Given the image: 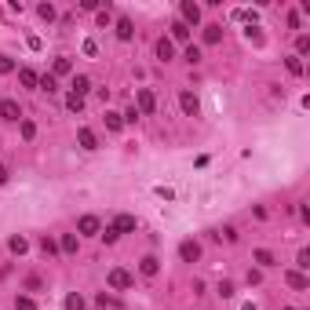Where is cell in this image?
<instances>
[{
  "instance_id": "cell-1",
  "label": "cell",
  "mask_w": 310,
  "mask_h": 310,
  "mask_svg": "<svg viewBox=\"0 0 310 310\" xmlns=\"http://www.w3.org/2000/svg\"><path fill=\"white\" fill-rule=\"evenodd\" d=\"M153 110H157V99H153V92H150V88H139V92H135V113H146V117H150Z\"/></svg>"
},
{
  "instance_id": "cell-2",
  "label": "cell",
  "mask_w": 310,
  "mask_h": 310,
  "mask_svg": "<svg viewBox=\"0 0 310 310\" xmlns=\"http://www.w3.org/2000/svg\"><path fill=\"white\" fill-rule=\"evenodd\" d=\"M106 285L113 288V292H124V288H132V274H128V270H110V278H106Z\"/></svg>"
},
{
  "instance_id": "cell-3",
  "label": "cell",
  "mask_w": 310,
  "mask_h": 310,
  "mask_svg": "<svg viewBox=\"0 0 310 310\" xmlns=\"http://www.w3.org/2000/svg\"><path fill=\"white\" fill-rule=\"evenodd\" d=\"M179 106H183L186 117H197V113H201V102H197V95H193V92H183V95H179Z\"/></svg>"
},
{
  "instance_id": "cell-4",
  "label": "cell",
  "mask_w": 310,
  "mask_h": 310,
  "mask_svg": "<svg viewBox=\"0 0 310 310\" xmlns=\"http://www.w3.org/2000/svg\"><path fill=\"white\" fill-rule=\"evenodd\" d=\"M179 11H183V19H179V22H186V26H197V22H201V8L193 4V0H186Z\"/></svg>"
},
{
  "instance_id": "cell-5",
  "label": "cell",
  "mask_w": 310,
  "mask_h": 310,
  "mask_svg": "<svg viewBox=\"0 0 310 310\" xmlns=\"http://www.w3.org/2000/svg\"><path fill=\"white\" fill-rule=\"evenodd\" d=\"M179 256H183V263H197L201 259V245L197 241H183L179 245Z\"/></svg>"
},
{
  "instance_id": "cell-6",
  "label": "cell",
  "mask_w": 310,
  "mask_h": 310,
  "mask_svg": "<svg viewBox=\"0 0 310 310\" xmlns=\"http://www.w3.org/2000/svg\"><path fill=\"white\" fill-rule=\"evenodd\" d=\"M0 117H4V121H19V117H22L19 102H15V99H4V102H0Z\"/></svg>"
},
{
  "instance_id": "cell-7",
  "label": "cell",
  "mask_w": 310,
  "mask_h": 310,
  "mask_svg": "<svg viewBox=\"0 0 310 310\" xmlns=\"http://www.w3.org/2000/svg\"><path fill=\"white\" fill-rule=\"evenodd\" d=\"M77 230H81L84 238H92V234H99V219H95V215H81V223H77Z\"/></svg>"
},
{
  "instance_id": "cell-8",
  "label": "cell",
  "mask_w": 310,
  "mask_h": 310,
  "mask_svg": "<svg viewBox=\"0 0 310 310\" xmlns=\"http://www.w3.org/2000/svg\"><path fill=\"white\" fill-rule=\"evenodd\" d=\"M77 142H81L84 150H99V139H95L92 128H81V132H77Z\"/></svg>"
},
{
  "instance_id": "cell-9",
  "label": "cell",
  "mask_w": 310,
  "mask_h": 310,
  "mask_svg": "<svg viewBox=\"0 0 310 310\" xmlns=\"http://www.w3.org/2000/svg\"><path fill=\"white\" fill-rule=\"evenodd\" d=\"M285 281H288V288H296V292H303V288H310V281H306V274H299V270H292V274H285Z\"/></svg>"
},
{
  "instance_id": "cell-10",
  "label": "cell",
  "mask_w": 310,
  "mask_h": 310,
  "mask_svg": "<svg viewBox=\"0 0 310 310\" xmlns=\"http://www.w3.org/2000/svg\"><path fill=\"white\" fill-rule=\"evenodd\" d=\"M113 230H117V234H132L135 230V215H117L113 219Z\"/></svg>"
},
{
  "instance_id": "cell-11",
  "label": "cell",
  "mask_w": 310,
  "mask_h": 310,
  "mask_svg": "<svg viewBox=\"0 0 310 310\" xmlns=\"http://www.w3.org/2000/svg\"><path fill=\"white\" fill-rule=\"evenodd\" d=\"M172 55H175L172 41H168V37H161V41H157V59H161V62H172Z\"/></svg>"
},
{
  "instance_id": "cell-12",
  "label": "cell",
  "mask_w": 310,
  "mask_h": 310,
  "mask_svg": "<svg viewBox=\"0 0 310 310\" xmlns=\"http://www.w3.org/2000/svg\"><path fill=\"white\" fill-rule=\"evenodd\" d=\"M37 88H41V92H59V81H55V73H44V77H37Z\"/></svg>"
},
{
  "instance_id": "cell-13",
  "label": "cell",
  "mask_w": 310,
  "mask_h": 310,
  "mask_svg": "<svg viewBox=\"0 0 310 310\" xmlns=\"http://www.w3.org/2000/svg\"><path fill=\"white\" fill-rule=\"evenodd\" d=\"M172 41H179V44L190 41V26L186 22H172Z\"/></svg>"
},
{
  "instance_id": "cell-14",
  "label": "cell",
  "mask_w": 310,
  "mask_h": 310,
  "mask_svg": "<svg viewBox=\"0 0 310 310\" xmlns=\"http://www.w3.org/2000/svg\"><path fill=\"white\" fill-rule=\"evenodd\" d=\"M88 92H92V81H88V77H84V73H81V77H73V95H81V99H84Z\"/></svg>"
},
{
  "instance_id": "cell-15",
  "label": "cell",
  "mask_w": 310,
  "mask_h": 310,
  "mask_svg": "<svg viewBox=\"0 0 310 310\" xmlns=\"http://www.w3.org/2000/svg\"><path fill=\"white\" fill-rule=\"evenodd\" d=\"M139 270H142L146 278H153V274H157V270H161V263H157V256H146V259L139 263Z\"/></svg>"
},
{
  "instance_id": "cell-16",
  "label": "cell",
  "mask_w": 310,
  "mask_h": 310,
  "mask_svg": "<svg viewBox=\"0 0 310 310\" xmlns=\"http://www.w3.org/2000/svg\"><path fill=\"white\" fill-rule=\"evenodd\" d=\"M8 248H11V252H15V256H26V252H29V241H26V238H22V234H15V238H11V241H8Z\"/></svg>"
},
{
  "instance_id": "cell-17",
  "label": "cell",
  "mask_w": 310,
  "mask_h": 310,
  "mask_svg": "<svg viewBox=\"0 0 310 310\" xmlns=\"http://www.w3.org/2000/svg\"><path fill=\"white\" fill-rule=\"evenodd\" d=\"M223 41V26H205V44H219Z\"/></svg>"
},
{
  "instance_id": "cell-18",
  "label": "cell",
  "mask_w": 310,
  "mask_h": 310,
  "mask_svg": "<svg viewBox=\"0 0 310 310\" xmlns=\"http://www.w3.org/2000/svg\"><path fill=\"white\" fill-rule=\"evenodd\" d=\"M66 310H84V296L81 292H69L66 296Z\"/></svg>"
},
{
  "instance_id": "cell-19",
  "label": "cell",
  "mask_w": 310,
  "mask_h": 310,
  "mask_svg": "<svg viewBox=\"0 0 310 310\" xmlns=\"http://www.w3.org/2000/svg\"><path fill=\"white\" fill-rule=\"evenodd\" d=\"M259 266H274V252H266V248H256V256H252Z\"/></svg>"
},
{
  "instance_id": "cell-20",
  "label": "cell",
  "mask_w": 310,
  "mask_h": 310,
  "mask_svg": "<svg viewBox=\"0 0 310 310\" xmlns=\"http://www.w3.org/2000/svg\"><path fill=\"white\" fill-rule=\"evenodd\" d=\"M132 33H135L132 22H128V19H117V37H121V41H132Z\"/></svg>"
},
{
  "instance_id": "cell-21",
  "label": "cell",
  "mask_w": 310,
  "mask_h": 310,
  "mask_svg": "<svg viewBox=\"0 0 310 310\" xmlns=\"http://www.w3.org/2000/svg\"><path fill=\"white\" fill-rule=\"evenodd\" d=\"M106 128L110 132H121L124 128V117H121V113H106Z\"/></svg>"
},
{
  "instance_id": "cell-22",
  "label": "cell",
  "mask_w": 310,
  "mask_h": 310,
  "mask_svg": "<svg viewBox=\"0 0 310 310\" xmlns=\"http://www.w3.org/2000/svg\"><path fill=\"white\" fill-rule=\"evenodd\" d=\"M59 252H69V256H73V252H77V234H66V238L59 241Z\"/></svg>"
},
{
  "instance_id": "cell-23",
  "label": "cell",
  "mask_w": 310,
  "mask_h": 310,
  "mask_svg": "<svg viewBox=\"0 0 310 310\" xmlns=\"http://www.w3.org/2000/svg\"><path fill=\"white\" fill-rule=\"evenodd\" d=\"M15 310H37V299L33 296H19L15 299Z\"/></svg>"
},
{
  "instance_id": "cell-24",
  "label": "cell",
  "mask_w": 310,
  "mask_h": 310,
  "mask_svg": "<svg viewBox=\"0 0 310 310\" xmlns=\"http://www.w3.org/2000/svg\"><path fill=\"white\" fill-rule=\"evenodd\" d=\"M19 81H22L26 88H37V73H33V69H19Z\"/></svg>"
},
{
  "instance_id": "cell-25",
  "label": "cell",
  "mask_w": 310,
  "mask_h": 310,
  "mask_svg": "<svg viewBox=\"0 0 310 310\" xmlns=\"http://www.w3.org/2000/svg\"><path fill=\"white\" fill-rule=\"evenodd\" d=\"M66 106H69L73 113H81V110H84V99H81V95H73V92H69V95H66Z\"/></svg>"
},
{
  "instance_id": "cell-26",
  "label": "cell",
  "mask_w": 310,
  "mask_h": 310,
  "mask_svg": "<svg viewBox=\"0 0 310 310\" xmlns=\"http://www.w3.org/2000/svg\"><path fill=\"white\" fill-rule=\"evenodd\" d=\"M19 132H22V139L29 142V139L37 135V124H33V121H22V124H19Z\"/></svg>"
},
{
  "instance_id": "cell-27",
  "label": "cell",
  "mask_w": 310,
  "mask_h": 310,
  "mask_svg": "<svg viewBox=\"0 0 310 310\" xmlns=\"http://www.w3.org/2000/svg\"><path fill=\"white\" fill-rule=\"evenodd\" d=\"M41 252H44V256H55V252H59V241H51V238H41Z\"/></svg>"
},
{
  "instance_id": "cell-28",
  "label": "cell",
  "mask_w": 310,
  "mask_h": 310,
  "mask_svg": "<svg viewBox=\"0 0 310 310\" xmlns=\"http://www.w3.org/2000/svg\"><path fill=\"white\" fill-rule=\"evenodd\" d=\"M183 59H186V62H190V66H197V62H201V48H193V44H190V48H186V55H183Z\"/></svg>"
},
{
  "instance_id": "cell-29",
  "label": "cell",
  "mask_w": 310,
  "mask_h": 310,
  "mask_svg": "<svg viewBox=\"0 0 310 310\" xmlns=\"http://www.w3.org/2000/svg\"><path fill=\"white\" fill-rule=\"evenodd\" d=\"M215 238H223V241H230V245H234V241H238V230H234V226H223Z\"/></svg>"
},
{
  "instance_id": "cell-30",
  "label": "cell",
  "mask_w": 310,
  "mask_h": 310,
  "mask_svg": "<svg viewBox=\"0 0 310 310\" xmlns=\"http://www.w3.org/2000/svg\"><path fill=\"white\" fill-rule=\"evenodd\" d=\"M296 51H299V55H306V51H310V37H306V33H299V41H296Z\"/></svg>"
},
{
  "instance_id": "cell-31",
  "label": "cell",
  "mask_w": 310,
  "mask_h": 310,
  "mask_svg": "<svg viewBox=\"0 0 310 310\" xmlns=\"http://www.w3.org/2000/svg\"><path fill=\"white\" fill-rule=\"evenodd\" d=\"M37 15H41L44 22H51V19H55V8H51V4H41V8H37Z\"/></svg>"
},
{
  "instance_id": "cell-32",
  "label": "cell",
  "mask_w": 310,
  "mask_h": 310,
  "mask_svg": "<svg viewBox=\"0 0 310 310\" xmlns=\"http://www.w3.org/2000/svg\"><path fill=\"white\" fill-rule=\"evenodd\" d=\"M117 238H121V234H117V230H113V226H106V230H102V241H106V245H113Z\"/></svg>"
},
{
  "instance_id": "cell-33",
  "label": "cell",
  "mask_w": 310,
  "mask_h": 310,
  "mask_svg": "<svg viewBox=\"0 0 310 310\" xmlns=\"http://www.w3.org/2000/svg\"><path fill=\"white\" fill-rule=\"evenodd\" d=\"M69 69H73L69 59H55V73H69Z\"/></svg>"
},
{
  "instance_id": "cell-34",
  "label": "cell",
  "mask_w": 310,
  "mask_h": 310,
  "mask_svg": "<svg viewBox=\"0 0 310 310\" xmlns=\"http://www.w3.org/2000/svg\"><path fill=\"white\" fill-rule=\"evenodd\" d=\"M285 66H288V73H292V77H299V73H303V62H299V59H288Z\"/></svg>"
},
{
  "instance_id": "cell-35",
  "label": "cell",
  "mask_w": 310,
  "mask_h": 310,
  "mask_svg": "<svg viewBox=\"0 0 310 310\" xmlns=\"http://www.w3.org/2000/svg\"><path fill=\"white\" fill-rule=\"evenodd\" d=\"M219 296L230 299V296H234V285H230V281H219Z\"/></svg>"
},
{
  "instance_id": "cell-36",
  "label": "cell",
  "mask_w": 310,
  "mask_h": 310,
  "mask_svg": "<svg viewBox=\"0 0 310 310\" xmlns=\"http://www.w3.org/2000/svg\"><path fill=\"white\" fill-rule=\"evenodd\" d=\"M11 69H15V62L8 55H0V73H11Z\"/></svg>"
},
{
  "instance_id": "cell-37",
  "label": "cell",
  "mask_w": 310,
  "mask_h": 310,
  "mask_svg": "<svg viewBox=\"0 0 310 310\" xmlns=\"http://www.w3.org/2000/svg\"><path fill=\"white\" fill-rule=\"evenodd\" d=\"M296 263H299V266H303V270H306V266H310V252H306V248H303V252H299V256H296Z\"/></svg>"
},
{
  "instance_id": "cell-38",
  "label": "cell",
  "mask_w": 310,
  "mask_h": 310,
  "mask_svg": "<svg viewBox=\"0 0 310 310\" xmlns=\"http://www.w3.org/2000/svg\"><path fill=\"white\" fill-rule=\"evenodd\" d=\"M81 11H99V0H81Z\"/></svg>"
},
{
  "instance_id": "cell-39",
  "label": "cell",
  "mask_w": 310,
  "mask_h": 310,
  "mask_svg": "<svg viewBox=\"0 0 310 310\" xmlns=\"http://www.w3.org/2000/svg\"><path fill=\"white\" fill-rule=\"evenodd\" d=\"M84 55H99V44L95 41H84Z\"/></svg>"
},
{
  "instance_id": "cell-40",
  "label": "cell",
  "mask_w": 310,
  "mask_h": 310,
  "mask_svg": "<svg viewBox=\"0 0 310 310\" xmlns=\"http://www.w3.org/2000/svg\"><path fill=\"white\" fill-rule=\"evenodd\" d=\"M0 183H8V168L4 165H0Z\"/></svg>"
},
{
  "instance_id": "cell-41",
  "label": "cell",
  "mask_w": 310,
  "mask_h": 310,
  "mask_svg": "<svg viewBox=\"0 0 310 310\" xmlns=\"http://www.w3.org/2000/svg\"><path fill=\"white\" fill-rule=\"evenodd\" d=\"M241 310H256V303H245V306H241Z\"/></svg>"
},
{
  "instance_id": "cell-42",
  "label": "cell",
  "mask_w": 310,
  "mask_h": 310,
  "mask_svg": "<svg viewBox=\"0 0 310 310\" xmlns=\"http://www.w3.org/2000/svg\"><path fill=\"white\" fill-rule=\"evenodd\" d=\"M288 310H296V306H288Z\"/></svg>"
}]
</instances>
